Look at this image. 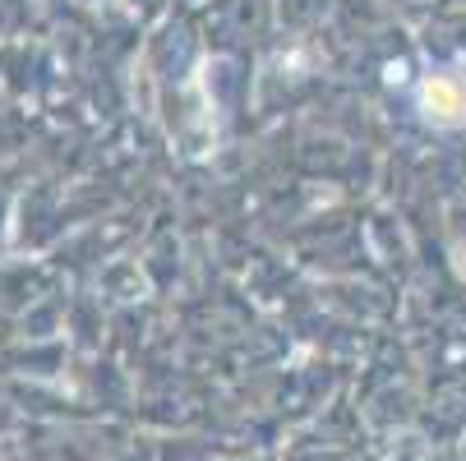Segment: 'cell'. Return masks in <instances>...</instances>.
<instances>
[{
	"label": "cell",
	"mask_w": 466,
	"mask_h": 461,
	"mask_svg": "<svg viewBox=\"0 0 466 461\" xmlns=\"http://www.w3.org/2000/svg\"><path fill=\"white\" fill-rule=\"evenodd\" d=\"M420 102H425V111H430L439 125H457V120L466 115V88H461L457 79H430V84L420 88Z\"/></svg>",
	"instance_id": "1"
}]
</instances>
